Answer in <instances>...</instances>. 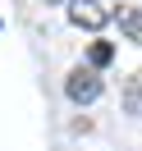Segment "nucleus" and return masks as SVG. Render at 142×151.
<instances>
[{"mask_svg":"<svg viewBox=\"0 0 142 151\" xmlns=\"http://www.w3.org/2000/svg\"><path fill=\"white\" fill-rule=\"evenodd\" d=\"M119 23H124V32H128V41H142V14L138 9H119Z\"/></svg>","mask_w":142,"mask_h":151,"instance_id":"obj_3","label":"nucleus"},{"mask_svg":"<svg viewBox=\"0 0 142 151\" xmlns=\"http://www.w3.org/2000/svg\"><path fill=\"white\" fill-rule=\"evenodd\" d=\"M110 19H115V9L105 5V0H69V23H74V28L101 32Z\"/></svg>","mask_w":142,"mask_h":151,"instance_id":"obj_1","label":"nucleus"},{"mask_svg":"<svg viewBox=\"0 0 142 151\" xmlns=\"http://www.w3.org/2000/svg\"><path fill=\"white\" fill-rule=\"evenodd\" d=\"M64 92H69V101H74V105H92L96 96H101V78H96V69H83V64H78L74 73H69Z\"/></svg>","mask_w":142,"mask_h":151,"instance_id":"obj_2","label":"nucleus"},{"mask_svg":"<svg viewBox=\"0 0 142 151\" xmlns=\"http://www.w3.org/2000/svg\"><path fill=\"white\" fill-rule=\"evenodd\" d=\"M110 55H115V50L105 46V41H96V46H92V64H96V69H101V64H110Z\"/></svg>","mask_w":142,"mask_h":151,"instance_id":"obj_4","label":"nucleus"}]
</instances>
